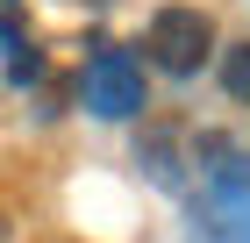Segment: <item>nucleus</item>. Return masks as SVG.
Here are the masks:
<instances>
[{"mask_svg":"<svg viewBox=\"0 0 250 243\" xmlns=\"http://www.w3.org/2000/svg\"><path fill=\"white\" fill-rule=\"evenodd\" d=\"M200 229H208V243H250V165L243 157L208 165V179H200Z\"/></svg>","mask_w":250,"mask_h":243,"instance_id":"nucleus-1","label":"nucleus"},{"mask_svg":"<svg viewBox=\"0 0 250 243\" xmlns=\"http://www.w3.org/2000/svg\"><path fill=\"white\" fill-rule=\"evenodd\" d=\"M150 57L172 79H193L214 57V22L200 15V7H157L150 15Z\"/></svg>","mask_w":250,"mask_h":243,"instance_id":"nucleus-2","label":"nucleus"},{"mask_svg":"<svg viewBox=\"0 0 250 243\" xmlns=\"http://www.w3.org/2000/svg\"><path fill=\"white\" fill-rule=\"evenodd\" d=\"M86 108H93L100 122H136V114L150 108L143 65H136L129 50H93V65H86Z\"/></svg>","mask_w":250,"mask_h":243,"instance_id":"nucleus-3","label":"nucleus"},{"mask_svg":"<svg viewBox=\"0 0 250 243\" xmlns=\"http://www.w3.org/2000/svg\"><path fill=\"white\" fill-rule=\"evenodd\" d=\"M229 93H236V100H250V43L229 57Z\"/></svg>","mask_w":250,"mask_h":243,"instance_id":"nucleus-4","label":"nucleus"},{"mask_svg":"<svg viewBox=\"0 0 250 243\" xmlns=\"http://www.w3.org/2000/svg\"><path fill=\"white\" fill-rule=\"evenodd\" d=\"M0 243H15V222H7V207H0Z\"/></svg>","mask_w":250,"mask_h":243,"instance_id":"nucleus-5","label":"nucleus"}]
</instances>
